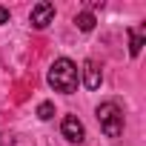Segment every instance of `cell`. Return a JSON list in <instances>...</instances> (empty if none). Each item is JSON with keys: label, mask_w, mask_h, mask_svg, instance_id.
<instances>
[{"label": "cell", "mask_w": 146, "mask_h": 146, "mask_svg": "<svg viewBox=\"0 0 146 146\" xmlns=\"http://www.w3.org/2000/svg\"><path fill=\"white\" fill-rule=\"evenodd\" d=\"M49 86L60 95H72V92H78V80H80V69L75 60H69V57H57L49 69Z\"/></svg>", "instance_id": "6da1fadb"}, {"label": "cell", "mask_w": 146, "mask_h": 146, "mask_svg": "<svg viewBox=\"0 0 146 146\" xmlns=\"http://www.w3.org/2000/svg\"><path fill=\"white\" fill-rule=\"evenodd\" d=\"M95 115H98L100 132H103L106 137L117 140V137L123 135V109H120V106H117L115 100H106V103H100Z\"/></svg>", "instance_id": "7a4b0ae2"}, {"label": "cell", "mask_w": 146, "mask_h": 146, "mask_svg": "<svg viewBox=\"0 0 146 146\" xmlns=\"http://www.w3.org/2000/svg\"><path fill=\"white\" fill-rule=\"evenodd\" d=\"M52 20H54V3H49V0H40V3H35V6H32L29 23H32L35 29H46Z\"/></svg>", "instance_id": "3957f363"}, {"label": "cell", "mask_w": 146, "mask_h": 146, "mask_svg": "<svg viewBox=\"0 0 146 146\" xmlns=\"http://www.w3.org/2000/svg\"><path fill=\"white\" fill-rule=\"evenodd\" d=\"M60 132H63V137L69 143H83V137H86V129H83L78 115H66L63 123H60Z\"/></svg>", "instance_id": "277c9868"}, {"label": "cell", "mask_w": 146, "mask_h": 146, "mask_svg": "<svg viewBox=\"0 0 146 146\" xmlns=\"http://www.w3.org/2000/svg\"><path fill=\"white\" fill-rule=\"evenodd\" d=\"M100 80H103L100 66H98V60H92V57H89V60L83 63V86L95 92V89H100Z\"/></svg>", "instance_id": "5b68a950"}, {"label": "cell", "mask_w": 146, "mask_h": 146, "mask_svg": "<svg viewBox=\"0 0 146 146\" xmlns=\"http://www.w3.org/2000/svg\"><path fill=\"white\" fill-rule=\"evenodd\" d=\"M143 43H146V29H129V54L137 57L143 52Z\"/></svg>", "instance_id": "8992f818"}, {"label": "cell", "mask_w": 146, "mask_h": 146, "mask_svg": "<svg viewBox=\"0 0 146 146\" xmlns=\"http://www.w3.org/2000/svg\"><path fill=\"white\" fill-rule=\"evenodd\" d=\"M95 23H98V17H95L92 12H80V15L75 17V26H78L80 32H92V29H95Z\"/></svg>", "instance_id": "52a82bcc"}, {"label": "cell", "mask_w": 146, "mask_h": 146, "mask_svg": "<svg viewBox=\"0 0 146 146\" xmlns=\"http://www.w3.org/2000/svg\"><path fill=\"white\" fill-rule=\"evenodd\" d=\"M37 117H40V120H52V117H54V103H52V100H43V103L37 106Z\"/></svg>", "instance_id": "ba28073f"}, {"label": "cell", "mask_w": 146, "mask_h": 146, "mask_svg": "<svg viewBox=\"0 0 146 146\" xmlns=\"http://www.w3.org/2000/svg\"><path fill=\"white\" fill-rule=\"evenodd\" d=\"M3 23H9V9L0 6V26H3Z\"/></svg>", "instance_id": "9c48e42d"}]
</instances>
